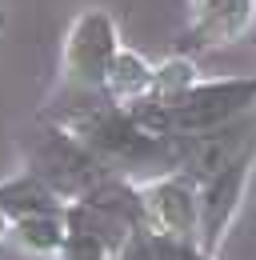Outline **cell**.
I'll return each mask as SVG.
<instances>
[{"label": "cell", "instance_id": "cell-1", "mask_svg": "<svg viewBox=\"0 0 256 260\" xmlns=\"http://www.w3.org/2000/svg\"><path fill=\"white\" fill-rule=\"evenodd\" d=\"M144 224L176 240V244H196L200 248V204H196V184L184 176H164L156 184H148L144 192Z\"/></svg>", "mask_w": 256, "mask_h": 260}, {"label": "cell", "instance_id": "cell-2", "mask_svg": "<svg viewBox=\"0 0 256 260\" xmlns=\"http://www.w3.org/2000/svg\"><path fill=\"white\" fill-rule=\"evenodd\" d=\"M252 156H256V148L248 152V156H240L236 164H228L224 172H216L212 180L196 184V204H200V252H208V256L216 252V244L224 240V232H228V224H232L240 200H244V192H248Z\"/></svg>", "mask_w": 256, "mask_h": 260}, {"label": "cell", "instance_id": "cell-3", "mask_svg": "<svg viewBox=\"0 0 256 260\" xmlns=\"http://www.w3.org/2000/svg\"><path fill=\"white\" fill-rule=\"evenodd\" d=\"M248 16V0H204V24L216 36H232Z\"/></svg>", "mask_w": 256, "mask_h": 260}, {"label": "cell", "instance_id": "cell-4", "mask_svg": "<svg viewBox=\"0 0 256 260\" xmlns=\"http://www.w3.org/2000/svg\"><path fill=\"white\" fill-rule=\"evenodd\" d=\"M180 260H212V256H208V252H200V248H188Z\"/></svg>", "mask_w": 256, "mask_h": 260}]
</instances>
